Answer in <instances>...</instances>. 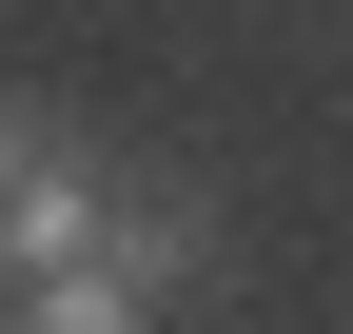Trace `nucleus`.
<instances>
[{"instance_id": "nucleus-1", "label": "nucleus", "mask_w": 353, "mask_h": 334, "mask_svg": "<svg viewBox=\"0 0 353 334\" xmlns=\"http://www.w3.org/2000/svg\"><path fill=\"white\" fill-rule=\"evenodd\" d=\"M118 256V197L79 177V157H39L20 197H0V275H20V295H59V275H99Z\"/></svg>"}, {"instance_id": "nucleus-2", "label": "nucleus", "mask_w": 353, "mask_h": 334, "mask_svg": "<svg viewBox=\"0 0 353 334\" xmlns=\"http://www.w3.org/2000/svg\"><path fill=\"white\" fill-rule=\"evenodd\" d=\"M0 334H157V295H138V275H59V295H20Z\"/></svg>"}, {"instance_id": "nucleus-3", "label": "nucleus", "mask_w": 353, "mask_h": 334, "mask_svg": "<svg viewBox=\"0 0 353 334\" xmlns=\"http://www.w3.org/2000/svg\"><path fill=\"white\" fill-rule=\"evenodd\" d=\"M20 177H39V138H20V99H0V197H20Z\"/></svg>"}]
</instances>
